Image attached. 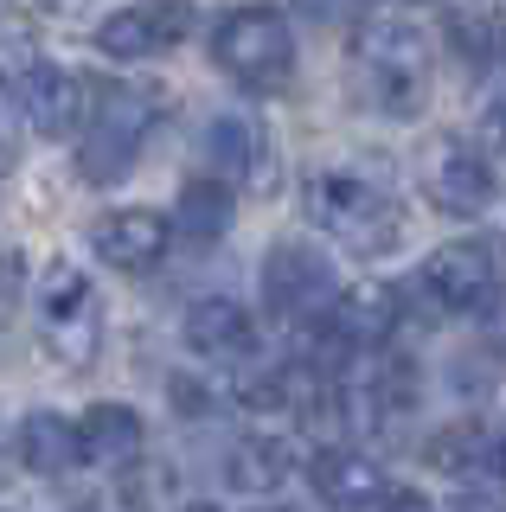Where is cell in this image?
<instances>
[{"instance_id":"cell-16","label":"cell","mask_w":506,"mask_h":512,"mask_svg":"<svg viewBox=\"0 0 506 512\" xmlns=\"http://www.w3.org/2000/svg\"><path fill=\"white\" fill-rule=\"evenodd\" d=\"M180 340L205 365H244L250 352H257V314L237 295H199L193 308L180 314Z\"/></svg>"},{"instance_id":"cell-13","label":"cell","mask_w":506,"mask_h":512,"mask_svg":"<svg viewBox=\"0 0 506 512\" xmlns=\"http://www.w3.org/2000/svg\"><path fill=\"white\" fill-rule=\"evenodd\" d=\"M167 244H173V218L154 212V205H122V212H103L97 231H90L97 263L122 269V276H148V269H161Z\"/></svg>"},{"instance_id":"cell-10","label":"cell","mask_w":506,"mask_h":512,"mask_svg":"<svg viewBox=\"0 0 506 512\" xmlns=\"http://www.w3.org/2000/svg\"><path fill=\"white\" fill-rule=\"evenodd\" d=\"M308 480H314V493H321L327 506H340V512L423 506V493H417V487H398V480L378 468L372 455H359V448H321V455L308 461Z\"/></svg>"},{"instance_id":"cell-4","label":"cell","mask_w":506,"mask_h":512,"mask_svg":"<svg viewBox=\"0 0 506 512\" xmlns=\"http://www.w3.org/2000/svg\"><path fill=\"white\" fill-rule=\"evenodd\" d=\"M212 64L244 90H282L295 77V26L276 7H231L212 26Z\"/></svg>"},{"instance_id":"cell-24","label":"cell","mask_w":506,"mask_h":512,"mask_svg":"<svg viewBox=\"0 0 506 512\" xmlns=\"http://www.w3.org/2000/svg\"><path fill=\"white\" fill-rule=\"evenodd\" d=\"M13 468H20V455H13V429H7V423H0V480H7Z\"/></svg>"},{"instance_id":"cell-1","label":"cell","mask_w":506,"mask_h":512,"mask_svg":"<svg viewBox=\"0 0 506 512\" xmlns=\"http://www.w3.org/2000/svg\"><path fill=\"white\" fill-rule=\"evenodd\" d=\"M353 77L378 116L410 122L423 116L430 84H436V39L404 13H372L353 32Z\"/></svg>"},{"instance_id":"cell-22","label":"cell","mask_w":506,"mask_h":512,"mask_svg":"<svg viewBox=\"0 0 506 512\" xmlns=\"http://www.w3.org/2000/svg\"><path fill=\"white\" fill-rule=\"evenodd\" d=\"M487 135L506 148V71H500V90H494V103H487Z\"/></svg>"},{"instance_id":"cell-17","label":"cell","mask_w":506,"mask_h":512,"mask_svg":"<svg viewBox=\"0 0 506 512\" xmlns=\"http://www.w3.org/2000/svg\"><path fill=\"white\" fill-rule=\"evenodd\" d=\"M218 474H225L231 493H244V500H263V493H276L282 480L295 474V442L276 436V429H250V436H237V442L225 448Z\"/></svg>"},{"instance_id":"cell-8","label":"cell","mask_w":506,"mask_h":512,"mask_svg":"<svg viewBox=\"0 0 506 512\" xmlns=\"http://www.w3.org/2000/svg\"><path fill=\"white\" fill-rule=\"evenodd\" d=\"M340 295V276L321 250L308 244H276L263 256V308L289 327H321V314L334 308Z\"/></svg>"},{"instance_id":"cell-5","label":"cell","mask_w":506,"mask_h":512,"mask_svg":"<svg viewBox=\"0 0 506 512\" xmlns=\"http://www.w3.org/2000/svg\"><path fill=\"white\" fill-rule=\"evenodd\" d=\"M39 340L65 365H90L103 346V295L77 263H52L39 282Z\"/></svg>"},{"instance_id":"cell-19","label":"cell","mask_w":506,"mask_h":512,"mask_svg":"<svg viewBox=\"0 0 506 512\" xmlns=\"http://www.w3.org/2000/svg\"><path fill=\"white\" fill-rule=\"evenodd\" d=\"M231 212H237V186L218 180V173H199V180L180 186V205H173V231L186 244H218L231 231Z\"/></svg>"},{"instance_id":"cell-15","label":"cell","mask_w":506,"mask_h":512,"mask_svg":"<svg viewBox=\"0 0 506 512\" xmlns=\"http://www.w3.org/2000/svg\"><path fill=\"white\" fill-rule=\"evenodd\" d=\"M77 429V468L90 474H135L141 448H148V423L135 404H90L84 416H71Z\"/></svg>"},{"instance_id":"cell-3","label":"cell","mask_w":506,"mask_h":512,"mask_svg":"<svg viewBox=\"0 0 506 512\" xmlns=\"http://www.w3.org/2000/svg\"><path fill=\"white\" fill-rule=\"evenodd\" d=\"M161 128V96L141 84H90L84 116H77V173L90 186H116L122 173H135L148 135Z\"/></svg>"},{"instance_id":"cell-20","label":"cell","mask_w":506,"mask_h":512,"mask_svg":"<svg viewBox=\"0 0 506 512\" xmlns=\"http://www.w3.org/2000/svg\"><path fill=\"white\" fill-rule=\"evenodd\" d=\"M430 468L449 474V480H481L487 468H494V429H481V423H449V429L430 442Z\"/></svg>"},{"instance_id":"cell-21","label":"cell","mask_w":506,"mask_h":512,"mask_svg":"<svg viewBox=\"0 0 506 512\" xmlns=\"http://www.w3.org/2000/svg\"><path fill=\"white\" fill-rule=\"evenodd\" d=\"M20 288H26V269H20V256H0V320L13 314V301H20Z\"/></svg>"},{"instance_id":"cell-9","label":"cell","mask_w":506,"mask_h":512,"mask_svg":"<svg viewBox=\"0 0 506 512\" xmlns=\"http://www.w3.org/2000/svg\"><path fill=\"white\" fill-rule=\"evenodd\" d=\"M193 26H199L193 0H135V7H116L97 26V52L103 58H122V64L167 58L173 45L193 39Z\"/></svg>"},{"instance_id":"cell-25","label":"cell","mask_w":506,"mask_h":512,"mask_svg":"<svg viewBox=\"0 0 506 512\" xmlns=\"http://www.w3.org/2000/svg\"><path fill=\"white\" fill-rule=\"evenodd\" d=\"M487 474H494V480H500V487H506V423L494 429V468H487Z\"/></svg>"},{"instance_id":"cell-2","label":"cell","mask_w":506,"mask_h":512,"mask_svg":"<svg viewBox=\"0 0 506 512\" xmlns=\"http://www.w3.org/2000/svg\"><path fill=\"white\" fill-rule=\"evenodd\" d=\"M302 205H308L314 231H327L346 256H391L404 244V205L366 173H346V167L308 173Z\"/></svg>"},{"instance_id":"cell-11","label":"cell","mask_w":506,"mask_h":512,"mask_svg":"<svg viewBox=\"0 0 506 512\" xmlns=\"http://www.w3.org/2000/svg\"><path fill=\"white\" fill-rule=\"evenodd\" d=\"M0 84H7V103H13V116H20V135H45V141L71 135L77 116H84V96H90L84 77L58 71V64H39V58L26 64V71L0 77Z\"/></svg>"},{"instance_id":"cell-12","label":"cell","mask_w":506,"mask_h":512,"mask_svg":"<svg viewBox=\"0 0 506 512\" xmlns=\"http://www.w3.org/2000/svg\"><path fill=\"white\" fill-rule=\"evenodd\" d=\"M404 327V288L398 282H359L340 288L334 308L321 314V333L340 352H385Z\"/></svg>"},{"instance_id":"cell-23","label":"cell","mask_w":506,"mask_h":512,"mask_svg":"<svg viewBox=\"0 0 506 512\" xmlns=\"http://www.w3.org/2000/svg\"><path fill=\"white\" fill-rule=\"evenodd\" d=\"M302 7L314 13V20H334V13H346V7H359V0H302Z\"/></svg>"},{"instance_id":"cell-18","label":"cell","mask_w":506,"mask_h":512,"mask_svg":"<svg viewBox=\"0 0 506 512\" xmlns=\"http://www.w3.org/2000/svg\"><path fill=\"white\" fill-rule=\"evenodd\" d=\"M13 455H20L26 474L39 480H65L77 474V429L65 410H33L20 429H13Z\"/></svg>"},{"instance_id":"cell-7","label":"cell","mask_w":506,"mask_h":512,"mask_svg":"<svg viewBox=\"0 0 506 512\" xmlns=\"http://www.w3.org/2000/svg\"><path fill=\"white\" fill-rule=\"evenodd\" d=\"M417 180H423V199H430L442 218H481L487 205L500 199L494 160L474 148V141H462V135H436L430 148H423Z\"/></svg>"},{"instance_id":"cell-6","label":"cell","mask_w":506,"mask_h":512,"mask_svg":"<svg viewBox=\"0 0 506 512\" xmlns=\"http://www.w3.org/2000/svg\"><path fill=\"white\" fill-rule=\"evenodd\" d=\"M423 288H430L449 314H462V320L494 314L500 295H506L500 250L487 244V237H455V244H436L430 263H423Z\"/></svg>"},{"instance_id":"cell-14","label":"cell","mask_w":506,"mask_h":512,"mask_svg":"<svg viewBox=\"0 0 506 512\" xmlns=\"http://www.w3.org/2000/svg\"><path fill=\"white\" fill-rule=\"evenodd\" d=\"M205 173L231 186H270L276 180V148H270V128H263L250 109H225L205 128Z\"/></svg>"}]
</instances>
